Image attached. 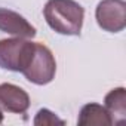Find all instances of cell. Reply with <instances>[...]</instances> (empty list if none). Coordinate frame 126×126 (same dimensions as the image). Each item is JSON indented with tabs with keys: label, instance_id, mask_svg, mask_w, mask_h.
<instances>
[{
	"label": "cell",
	"instance_id": "obj_1",
	"mask_svg": "<svg viewBox=\"0 0 126 126\" xmlns=\"http://www.w3.org/2000/svg\"><path fill=\"white\" fill-rule=\"evenodd\" d=\"M43 15L47 25L62 36H80L85 9L74 0H47Z\"/></svg>",
	"mask_w": 126,
	"mask_h": 126
},
{
	"label": "cell",
	"instance_id": "obj_2",
	"mask_svg": "<svg viewBox=\"0 0 126 126\" xmlns=\"http://www.w3.org/2000/svg\"><path fill=\"white\" fill-rule=\"evenodd\" d=\"M34 42L14 37L0 40V68L22 73L31 59Z\"/></svg>",
	"mask_w": 126,
	"mask_h": 126
},
{
	"label": "cell",
	"instance_id": "obj_3",
	"mask_svg": "<svg viewBox=\"0 0 126 126\" xmlns=\"http://www.w3.org/2000/svg\"><path fill=\"white\" fill-rule=\"evenodd\" d=\"M56 62L52 50L43 43H34V50L28 65L22 71L25 79L34 85L43 86L55 79Z\"/></svg>",
	"mask_w": 126,
	"mask_h": 126
},
{
	"label": "cell",
	"instance_id": "obj_4",
	"mask_svg": "<svg viewBox=\"0 0 126 126\" xmlns=\"http://www.w3.org/2000/svg\"><path fill=\"white\" fill-rule=\"evenodd\" d=\"M98 25L108 33H120L126 27L125 0H101L95 9Z\"/></svg>",
	"mask_w": 126,
	"mask_h": 126
},
{
	"label": "cell",
	"instance_id": "obj_5",
	"mask_svg": "<svg viewBox=\"0 0 126 126\" xmlns=\"http://www.w3.org/2000/svg\"><path fill=\"white\" fill-rule=\"evenodd\" d=\"M30 107V96L28 94L12 83H0V108L15 113V114H24Z\"/></svg>",
	"mask_w": 126,
	"mask_h": 126
},
{
	"label": "cell",
	"instance_id": "obj_6",
	"mask_svg": "<svg viewBox=\"0 0 126 126\" xmlns=\"http://www.w3.org/2000/svg\"><path fill=\"white\" fill-rule=\"evenodd\" d=\"M0 31L21 39H33L37 34L36 28L22 15L6 8H0Z\"/></svg>",
	"mask_w": 126,
	"mask_h": 126
},
{
	"label": "cell",
	"instance_id": "obj_7",
	"mask_svg": "<svg viewBox=\"0 0 126 126\" xmlns=\"http://www.w3.org/2000/svg\"><path fill=\"white\" fill-rule=\"evenodd\" d=\"M105 110L111 119V125H119L126 117V94L125 88L111 89L105 95Z\"/></svg>",
	"mask_w": 126,
	"mask_h": 126
},
{
	"label": "cell",
	"instance_id": "obj_8",
	"mask_svg": "<svg viewBox=\"0 0 126 126\" xmlns=\"http://www.w3.org/2000/svg\"><path fill=\"white\" fill-rule=\"evenodd\" d=\"M77 123L80 126H110L111 125V119L105 110V107L96 104V102H89L86 105L82 107Z\"/></svg>",
	"mask_w": 126,
	"mask_h": 126
},
{
	"label": "cell",
	"instance_id": "obj_9",
	"mask_svg": "<svg viewBox=\"0 0 126 126\" xmlns=\"http://www.w3.org/2000/svg\"><path fill=\"white\" fill-rule=\"evenodd\" d=\"M33 123L36 126H50V125H64V120H61L55 113L47 108H42L37 111Z\"/></svg>",
	"mask_w": 126,
	"mask_h": 126
},
{
	"label": "cell",
	"instance_id": "obj_10",
	"mask_svg": "<svg viewBox=\"0 0 126 126\" xmlns=\"http://www.w3.org/2000/svg\"><path fill=\"white\" fill-rule=\"evenodd\" d=\"M3 122V113H2V110H0V123Z\"/></svg>",
	"mask_w": 126,
	"mask_h": 126
}]
</instances>
